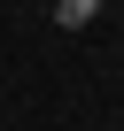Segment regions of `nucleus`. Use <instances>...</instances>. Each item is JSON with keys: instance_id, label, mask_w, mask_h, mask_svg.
<instances>
[{"instance_id": "f257e3e1", "label": "nucleus", "mask_w": 124, "mask_h": 131, "mask_svg": "<svg viewBox=\"0 0 124 131\" xmlns=\"http://www.w3.org/2000/svg\"><path fill=\"white\" fill-rule=\"evenodd\" d=\"M93 16H101V0H54V23L62 31H85Z\"/></svg>"}]
</instances>
